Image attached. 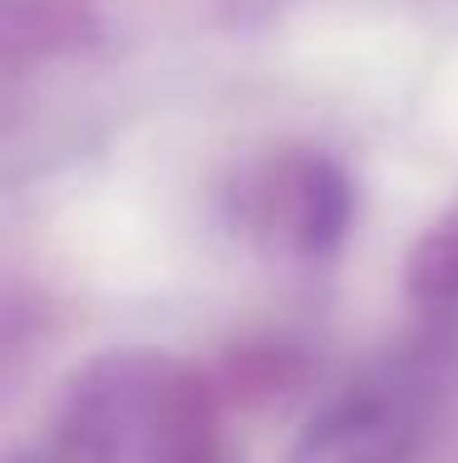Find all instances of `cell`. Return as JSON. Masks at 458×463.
Here are the masks:
<instances>
[{
  "label": "cell",
  "instance_id": "7a4b0ae2",
  "mask_svg": "<svg viewBox=\"0 0 458 463\" xmlns=\"http://www.w3.org/2000/svg\"><path fill=\"white\" fill-rule=\"evenodd\" d=\"M148 463H227L217 444V410L202 384L173 374L148 429Z\"/></svg>",
  "mask_w": 458,
  "mask_h": 463
},
{
  "label": "cell",
  "instance_id": "6da1fadb",
  "mask_svg": "<svg viewBox=\"0 0 458 463\" xmlns=\"http://www.w3.org/2000/svg\"><path fill=\"white\" fill-rule=\"evenodd\" d=\"M261 213L271 227H281V237L305 257H325L341 247V237L351 232L355 193L345 183V173L325 158H286L271 168L266 187H261Z\"/></svg>",
  "mask_w": 458,
  "mask_h": 463
},
{
  "label": "cell",
  "instance_id": "3957f363",
  "mask_svg": "<svg viewBox=\"0 0 458 463\" xmlns=\"http://www.w3.org/2000/svg\"><path fill=\"white\" fill-rule=\"evenodd\" d=\"M405 291L419 311H458V207L439 217L405 261Z\"/></svg>",
  "mask_w": 458,
  "mask_h": 463
}]
</instances>
